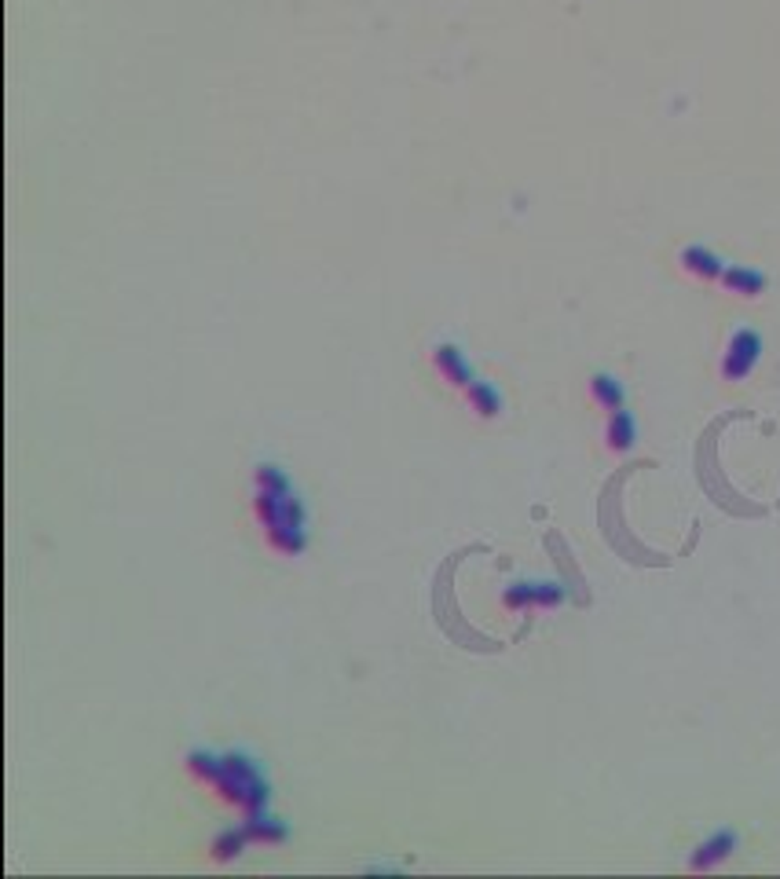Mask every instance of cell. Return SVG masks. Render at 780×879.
Masks as SVG:
<instances>
[{"label":"cell","mask_w":780,"mask_h":879,"mask_svg":"<svg viewBox=\"0 0 780 879\" xmlns=\"http://www.w3.org/2000/svg\"><path fill=\"white\" fill-rule=\"evenodd\" d=\"M249 513L264 546L278 557H301L308 550V506L286 466L264 459L249 477Z\"/></svg>","instance_id":"cell-1"},{"label":"cell","mask_w":780,"mask_h":879,"mask_svg":"<svg viewBox=\"0 0 780 879\" xmlns=\"http://www.w3.org/2000/svg\"><path fill=\"white\" fill-rule=\"evenodd\" d=\"M183 769H187V777L199 784V787H210L220 803L242 810L246 817H257V814L268 810V780H264V769L242 748H235V751L194 748V751H187Z\"/></svg>","instance_id":"cell-2"},{"label":"cell","mask_w":780,"mask_h":879,"mask_svg":"<svg viewBox=\"0 0 780 879\" xmlns=\"http://www.w3.org/2000/svg\"><path fill=\"white\" fill-rule=\"evenodd\" d=\"M762 352H765V337L758 326H751V323L733 326V333L722 344V356H718V378L726 385H744L758 371Z\"/></svg>","instance_id":"cell-3"},{"label":"cell","mask_w":780,"mask_h":879,"mask_svg":"<svg viewBox=\"0 0 780 879\" xmlns=\"http://www.w3.org/2000/svg\"><path fill=\"white\" fill-rule=\"evenodd\" d=\"M425 363H429V374H433L447 392H462V389L476 378V367H473V360H469V352H465L458 341H451V337H440V341L429 344Z\"/></svg>","instance_id":"cell-4"},{"label":"cell","mask_w":780,"mask_h":879,"mask_svg":"<svg viewBox=\"0 0 780 879\" xmlns=\"http://www.w3.org/2000/svg\"><path fill=\"white\" fill-rule=\"evenodd\" d=\"M674 260H678V272L686 275V279H693V283H700V286H718L726 264H729L718 249H711L704 242H686V246L678 249Z\"/></svg>","instance_id":"cell-5"},{"label":"cell","mask_w":780,"mask_h":879,"mask_svg":"<svg viewBox=\"0 0 780 879\" xmlns=\"http://www.w3.org/2000/svg\"><path fill=\"white\" fill-rule=\"evenodd\" d=\"M564 604V586L550 583V579H524V583H510L502 590V608L506 612H531V608H561Z\"/></svg>","instance_id":"cell-6"},{"label":"cell","mask_w":780,"mask_h":879,"mask_svg":"<svg viewBox=\"0 0 780 879\" xmlns=\"http://www.w3.org/2000/svg\"><path fill=\"white\" fill-rule=\"evenodd\" d=\"M462 407L476 418V421H499L502 414H506V392L499 389V382H492V378H473L462 392Z\"/></svg>","instance_id":"cell-7"},{"label":"cell","mask_w":780,"mask_h":879,"mask_svg":"<svg viewBox=\"0 0 780 879\" xmlns=\"http://www.w3.org/2000/svg\"><path fill=\"white\" fill-rule=\"evenodd\" d=\"M718 290L736 301H762L769 290V275L762 268H755V264H726Z\"/></svg>","instance_id":"cell-8"},{"label":"cell","mask_w":780,"mask_h":879,"mask_svg":"<svg viewBox=\"0 0 780 879\" xmlns=\"http://www.w3.org/2000/svg\"><path fill=\"white\" fill-rule=\"evenodd\" d=\"M638 436H641V425H638V418H634V411H630V407H619V411L605 414L601 444H605V451H609V455H616V459L630 455V451L638 448Z\"/></svg>","instance_id":"cell-9"},{"label":"cell","mask_w":780,"mask_h":879,"mask_svg":"<svg viewBox=\"0 0 780 879\" xmlns=\"http://www.w3.org/2000/svg\"><path fill=\"white\" fill-rule=\"evenodd\" d=\"M740 846V836L733 832V828H718L715 836H707L697 850H693V857H689V868L693 872H707V868H715V865H722L726 857H733V850Z\"/></svg>","instance_id":"cell-10"},{"label":"cell","mask_w":780,"mask_h":879,"mask_svg":"<svg viewBox=\"0 0 780 879\" xmlns=\"http://www.w3.org/2000/svg\"><path fill=\"white\" fill-rule=\"evenodd\" d=\"M587 396H590V403H594L598 411H605V414L627 407V385H623V378L612 374V371H594L590 382H587Z\"/></svg>","instance_id":"cell-11"},{"label":"cell","mask_w":780,"mask_h":879,"mask_svg":"<svg viewBox=\"0 0 780 879\" xmlns=\"http://www.w3.org/2000/svg\"><path fill=\"white\" fill-rule=\"evenodd\" d=\"M253 843V832H249V825H239V828H224L217 839H213V857L217 861H228V857H239L242 854V846H249Z\"/></svg>","instance_id":"cell-12"}]
</instances>
